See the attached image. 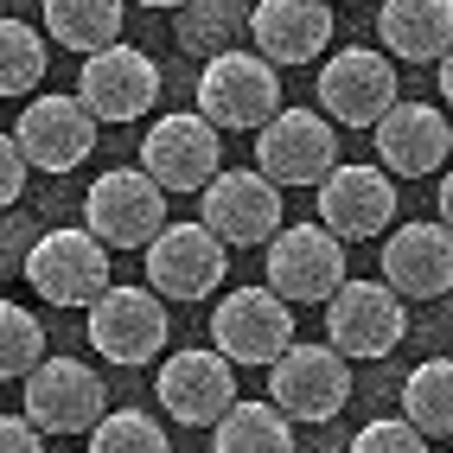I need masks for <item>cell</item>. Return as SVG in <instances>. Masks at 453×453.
Segmentation results:
<instances>
[{"label":"cell","mask_w":453,"mask_h":453,"mask_svg":"<svg viewBox=\"0 0 453 453\" xmlns=\"http://www.w3.org/2000/svg\"><path fill=\"white\" fill-rule=\"evenodd\" d=\"M313 89H319V115H326L332 128H377L383 115L403 103V77H396V65H389L383 51H371V45L332 51Z\"/></svg>","instance_id":"6da1fadb"},{"label":"cell","mask_w":453,"mask_h":453,"mask_svg":"<svg viewBox=\"0 0 453 453\" xmlns=\"http://www.w3.org/2000/svg\"><path fill=\"white\" fill-rule=\"evenodd\" d=\"M109 415V389L83 357H39L26 371V428L33 434H89Z\"/></svg>","instance_id":"7a4b0ae2"},{"label":"cell","mask_w":453,"mask_h":453,"mask_svg":"<svg viewBox=\"0 0 453 453\" xmlns=\"http://www.w3.org/2000/svg\"><path fill=\"white\" fill-rule=\"evenodd\" d=\"M198 122L211 128H262L281 115V77L262 65L256 51H224V58H204L198 71Z\"/></svg>","instance_id":"3957f363"},{"label":"cell","mask_w":453,"mask_h":453,"mask_svg":"<svg viewBox=\"0 0 453 453\" xmlns=\"http://www.w3.org/2000/svg\"><path fill=\"white\" fill-rule=\"evenodd\" d=\"M83 230L103 250H147L166 230V192L141 166H115L83 192Z\"/></svg>","instance_id":"277c9868"},{"label":"cell","mask_w":453,"mask_h":453,"mask_svg":"<svg viewBox=\"0 0 453 453\" xmlns=\"http://www.w3.org/2000/svg\"><path fill=\"white\" fill-rule=\"evenodd\" d=\"M262 250H268V294L288 300V307H326L339 294V281H351L345 275V243L326 236L319 224H288Z\"/></svg>","instance_id":"5b68a950"},{"label":"cell","mask_w":453,"mask_h":453,"mask_svg":"<svg viewBox=\"0 0 453 453\" xmlns=\"http://www.w3.org/2000/svg\"><path fill=\"white\" fill-rule=\"evenodd\" d=\"M294 345V307L275 300L268 288H230L218 300V313H211V351L224 357V365H275V357Z\"/></svg>","instance_id":"8992f818"},{"label":"cell","mask_w":453,"mask_h":453,"mask_svg":"<svg viewBox=\"0 0 453 453\" xmlns=\"http://www.w3.org/2000/svg\"><path fill=\"white\" fill-rule=\"evenodd\" d=\"M351 403V365L332 345H288L268 365V409L281 421H332Z\"/></svg>","instance_id":"52a82bcc"},{"label":"cell","mask_w":453,"mask_h":453,"mask_svg":"<svg viewBox=\"0 0 453 453\" xmlns=\"http://www.w3.org/2000/svg\"><path fill=\"white\" fill-rule=\"evenodd\" d=\"M339 166V128L319 109H281L275 122L256 128V173L268 186H319Z\"/></svg>","instance_id":"ba28073f"},{"label":"cell","mask_w":453,"mask_h":453,"mask_svg":"<svg viewBox=\"0 0 453 453\" xmlns=\"http://www.w3.org/2000/svg\"><path fill=\"white\" fill-rule=\"evenodd\" d=\"M19 275L51 307H89L109 288V250L89 230H39V243L19 262Z\"/></svg>","instance_id":"9c48e42d"},{"label":"cell","mask_w":453,"mask_h":453,"mask_svg":"<svg viewBox=\"0 0 453 453\" xmlns=\"http://www.w3.org/2000/svg\"><path fill=\"white\" fill-rule=\"evenodd\" d=\"M409 339V307L383 281H339V294L326 300V345L345 357H389Z\"/></svg>","instance_id":"30bf717a"},{"label":"cell","mask_w":453,"mask_h":453,"mask_svg":"<svg viewBox=\"0 0 453 453\" xmlns=\"http://www.w3.org/2000/svg\"><path fill=\"white\" fill-rule=\"evenodd\" d=\"M141 173L160 192H204L224 173V134L198 115H160L141 141Z\"/></svg>","instance_id":"8fae6325"},{"label":"cell","mask_w":453,"mask_h":453,"mask_svg":"<svg viewBox=\"0 0 453 453\" xmlns=\"http://www.w3.org/2000/svg\"><path fill=\"white\" fill-rule=\"evenodd\" d=\"M89 345H96L109 365H154L166 345V300L147 288H103L89 300Z\"/></svg>","instance_id":"7c38bea8"},{"label":"cell","mask_w":453,"mask_h":453,"mask_svg":"<svg viewBox=\"0 0 453 453\" xmlns=\"http://www.w3.org/2000/svg\"><path fill=\"white\" fill-rule=\"evenodd\" d=\"M141 256H147V294L160 300H204L224 288L230 268V250L204 224H166Z\"/></svg>","instance_id":"4fadbf2b"},{"label":"cell","mask_w":453,"mask_h":453,"mask_svg":"<svg viewBox=\"0 0 453 453\" xmlns=\"http://www.w3.org/2000/svg\"><path fill=\"white\" fill-rule=\"evenodd\" d=\"M160 96V65L134 45H103L83 58V77H77V103L89 122H134L147 115Z\"/></svg>","instance_id":"5bb4252c"},{"label":"cell","mask_w":453,"mask_h":453,"mask_svg":"<svg viewBox=\"0 0 453 453\" xmlns=\"http://www.w3.org/2000/svg\"><path fill=\"white\" fill-rule=\"evenodd\" d=\"M13 147H19L26 173H71L96 154V122L83 115L77 96H33L19 109Z\"/></svg>","instance_id":"9a60e30c"},{"label":"cell","mask_w":453,"mask_h":453,"mask_svg":"<svg viewBox=\"0 0 453 453\" xmlns=\"http://www.w3.org/2000/svg\"><path fill=\"white\" fill-rule=\"evenodd\" d=\"M389 218H396V179L383 166H332L319 179V230L339 236V243H365V236H383Z\"/></svg>","instance_id":"2e32d148"},{"label":"cell","mask_w":453,"mask_h":453,"mask_svg":"<svg viewBox=\"0 0 453 453\" xmlns=\"http://www.w3.org/2000/svg\"><path fill=\"white\" fill-rule=\"evenodd\" d=\"M198 224L218 236L224 250L236 243H268L281 230V192L268 186L262 173H218L211 186L198 192Z\"/></svg>","instance_id":"e0dca14e"},{"label":"cell","mask_w":453,"mask_h":453,"mask_svg":"<svg viewBox=\"0 0 453 453\" xmlns=\"http://www.w3.org/2000/svg\"><path fill=\"white\" fill-rule=\"evenodd\" d=\"M154 396H160V409L179 421V428H211V421L236 403V371L211 345H192V351H173L160 365Z\"/></svg>","instance_id":"ac0fdd59"},{"label":"cell","mask_w":453,"mask_h":453,"mask_svg":"<svg viewBox=\"0 0 453 453\" xmlns=\"http://www.w3.org/2000/svg\"><path fill=\"white\" fill-rule=\"evenodd\" d=\"M243 39H256V58L268 71L281 65H313L332 39V7L326 0H256Z\"/></svg>","instance_id":"d6986e66"},{"label":"cell","mask_w":453,"mask_h":453,"mask_svg":"<svg viewBox=\"0 0 453 453\" xmlns=\"http://www.w3.org/2000/svg\"><path fill=\"white\" fill-rule=\"evenodd\" d=\"M383 288L403 300H447L453 288V243L447 224H403L383 243Z\"/></svg>","instance_id":"ffe728a7"},{"label":"cell","mask_w":453,"mask_h":453,"mask_svg":"<svg viewBox=\"0 0 453 453\" xmlns=\"http://www.w3.org/2000/svg\"><path fill=\"white\" fill-rule=\"evenodd\" d=\"M447 147H453V128H447V109H434V103H396L377 122V160H383L389 179L441 173Z\"/></svg>","instance_id":"44dd1931"},{"label":"cell","mask_w":453,"mask_h":453,"mask_svg":"<svg viewBox=\"0 0 453 453\" xmlns=\"http://www.w3.org/2000/svg\"><path fill=\"white\" fill-rule=\"evenodd\" d=\"M377 39H383V58L441 65L447 39H453V0H383L377 7Z\"/></svg>","instance_id":"7402d4cb"},{"label":"cell","mask_w":453,"mask_h":453,"mask_svg":"<svg viewBox=\"0 0 453 453\" xmlns=\"http://www.w3.org/2000/svg\"><path fill=\"white\" fill-rule=\"evenodd\" d=\"M243 26H250V0H179V7H173V39H179V51H192V58L236 51Z\"/></svg>","instance_id":"603a6c76"},{"label":"cell","mask_w":453,"mask_h":453,"mask_svg":"<svg viewBox=\"0 0 453 453\" xmlns=\"http://www.w3.org/2000/svg\"><path fill=\"white\" fill-rule=\"evenodd\" d=\"M45 39L83 58L122 45V0H45Z\"/></svg>","instance_id":"cb8c5ba5"},{"label":"cell","mask_w":453,"mask_h":453,"mask_svg":"<svg viewBox=\"0 0 453 453\" xmlns=\"http://www.w3.org/2000/svg\"><path fill=\"white\" fill-rule=\"evenodd\" d=\"M211 453H294V421H281L268 403L236 396L211 421Z\"/></svg>","instance_id":"d4e9b609"},{"label":"cell","mask_w":453,"mask_h":453,"mask_svg":"<svg viewBox=\"0 0 453 453\" xmlns=\"http://www.w3.org/2000/svg\"><path fill=\"white\" fill-rule=\"evenodd\" d=\"M403 421L421 441H447L453 434V365L447 357H421L403 377Z\"/></svg>","instance_id":"484cf974"},{"label":"cell","mask_w":453,"mask_h":453,"mask_svg":"<svg viewBox=\"0 0 453 453\" xmlns=\"http://www.w3.org/2000/svg\"><path fill=\"white\" fill-rule=\"evenodd\" d=\"M45 83V33L26 19H0V96H26Z\"/></svg>","instance_id":"4316f807"},{"label":"cell","mask_w":453,"mask_h":453,"mask_svg":"<svg viewBox=\"0 0 453 453\" xmlns=\"http://www.w3.org/2000/svg\"><path fill=\"white\" fill-rule=\"evenodd\" d=\"M89 453H173L166 428L141 409H109L96 428H89Z\"/></svg>","instance_id":"83f0119b"},{"label":"cell","mask_w":453,"mask_h":453,"mask_svg":"<svg viewBox=\"0 0 453 453\" xmlns=\"http://www.w3.org/2000/svg\"><path fill=\"white\" fill-rule=\"evenodd\" d=\"M45 357V326L19 307V300H0V383L26 377Z\"/></svg>","instance_id":"f1b7e54d"},{"label":"cell","mask_w":453,"mask_h":453,"mask_svg":"<svg viewBox=\"0 0 453 453\" xmlns=\"http://www.w3.org/2000/svg\"><path fill=\"white\" fill-rule=\"evenodd\" d=\"M345 453H428V441L396 415V421H371V428H357V441Z\"/></svg>","instance_id":"f546056e"},{"label":"cell","mask_w":453,"mask_h":453,"mask_svg":"<svg viewBox=\"0 0 453 453\" xmlns=\"http://www.w3.org/2000/svg\"><path fill=\"white\" fill-rule=\"evenodd\" d=\"M39 243V224H33V211L13 204V211H0V275H19V262L26 250Z\"/></svg>","instance_id":"4dcf8cb0"},{"label":"cell","mask_w":453,"mask_h":453,"mask_svg":"<svg viewBox=\"0 0 453 453\" xmlns=\"http://www.w3.org/2000/svg\"><path fill=\"white\" fill-rule=\"evenodd\" d=\"M19 192H26V160H19L13 134H0V211H13Z\"/></svg>","instance_id":"1f68e13d"},{"label":"cell","mask_w":453,"mask_h":453,"mask_svg":"<svg viewBox=\"0 0 453 453\" xmlns=\"http://www.w3.org/2000/svg\"><path fill=\"white\" fill-rule=\"evenodd\" d=\"M0 453H45V434H33L19 415H0Z\"/></svg>","instance_id":"d6a6232c"},{"label":"cell","mask_w":453,"mask_h":453,"mask_svg":"<svg viewBox=\"0 0 453 453\" xmlns=\"http://www.w3.org/2000/svg\"><path fill=\"white\" fill-rule=\"evenodd\" d=\"M134 7H160V13H173V7H179V0H134Z\"/></svg>","instance_id":"836d02e7"},{"label":"cell","mask_w":453,"mask_h":453,"mask_svg":"<svg viewBox=\"0 0 453 453\" xmlns=\"http://www.w3.org/2000/svg\"><path fill=\"white\" fill-rule=\"evenodd\" d=\"M326 7H332V0H326Z\"/></svg>","instance_id":"e575fe53"}]
</instances>
